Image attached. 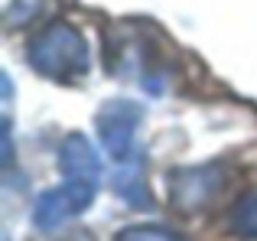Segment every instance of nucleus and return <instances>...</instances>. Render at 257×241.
<instances>
[{"instance_id": "nucleus-1", "label": "nucleus", "mask_w": 257, "mask_h": 241, "mask_svg": "<svg viewBox=\"0 0 257 241\" xmlns=\"http://www.w3.org/2000/svg\"><path fill=\"white\" fill-rule=\"evenodd\" d=\"M120 241H179V238H173L170 231H147V228H140V231H127Z\"/></svg>"}]
</instances>
